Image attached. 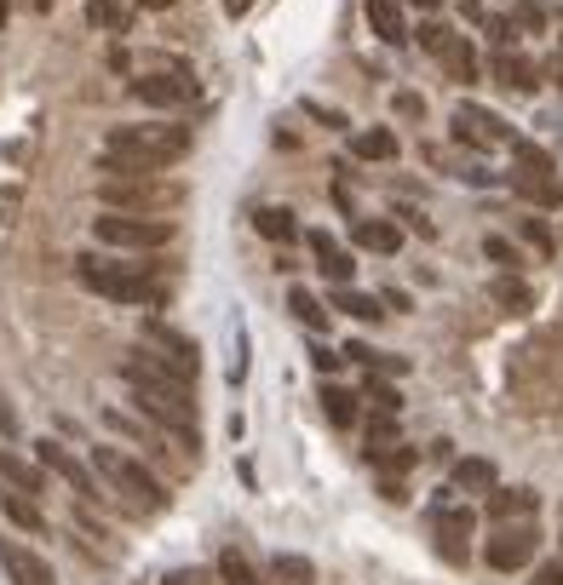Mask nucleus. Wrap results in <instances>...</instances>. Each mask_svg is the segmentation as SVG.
I'll list each match as a JSON object with an SVG mask.
<instances>
[{
  "mask_svg": "<svg viewBox=\"0 0 563 585\" xmlns=\"http://www.w3.org/2000/svg\"><path fill=\"white\" fill-rule=\"evenodd\" d=\"M190 155V132L184 127H110L98 167L104 172H161Z\"/></svg>",
  "mask_w": 563,
  "mask_h": 585,
  "instance_id": "nucleus-1",
  "label": "nucleus"
},
{
  "mask_svg": "<svg viewBox=\"0 0 563 585\" xmlns=\"http://www.w3.org/2000/svg\"><path fill=\"white\" fill-rule=\"evenodd\" d=\"M76 275H81V288H92L98 299L144 304V310H161V304H168V282H161V275H150L144 264H110V259L81 253V259H76Z\"/></svg>",
  "mask_w": 563,
  "mask_h": 585,
  "instance_id": "nucleus-2",
  "label": "nucleus"
},
{
  "mask_svg": "<svg viewBox=\"0 0 563 585\" xmlns=\"http://www.w3.org/2000/svg\"><path fill=\"white\" fill-rule=\"evenodd\" d=\"M98 201L110 206V213H144V219H161L173 213L184 201L179 184H161L155 172H110L104 184H98Z\"/></svg>",
  "mask_w": 563,
  "mask_h": 585,
  "instance_id": "nucleus-3",
  "label": "nucleus"
},
{
  "mask_svg": "<svg viewBox=\"0 0 563 585\" xmlns=\"http://www.w3.org/2000/svg\"><path fill=\"white\" fill-rule=\"evenodd\" d=\"M92 471L110 482V494L144 505V511H168V488L144 471V460H132L127 447H92Z\"/></svg>",
  "mask_w": 563,
  "mask_h": 585,
  "instance_id": "nucleus-4",
  "label": "nucleus"
},
{
  "mask_svg": "<svg viewBox=\"0 0 563 585\" xmlns=\"http://www.w3.org/2000/svg\"><path fill=\"white\" fill-rule=\"evenodd\" d=\"M92 235L104 241V248L155 253V248H168L179 230H173L168 219H144V213H98V219H92Z\"/></svg>",
  "mask_w": 563,
  "mask_h": 585,
  "instance_id": "nucleus-5",
  "label": "nucleus"
},
{
  "mask_svg": "<svg viewBox=\"0 0 563 585\" xmlns=\"http://www.w3.org/2000/svg\"><path fill=\"white\" fill-rule=\"evenodd\" d=\"M139 333H144V356L150 362H161L168 373H179V379H190V385H195V373H202V351H195L190 333H179L168 322H144Z\"/></svg>",
  "mask_w": 563,
  "mask_h": 585,
  "instance_id": "nucleus-6",
  "label": "nucleus"
},
{
  "mask_svg": "<svg viewBox=\"0 0 563 585\" xmlns=\"http://www.w3.org/2000/svg\"><path fill=\"white\" fill-rule=\"evenodd\" d=\"M535 551H541V528H535V516H523V523H501V528H494V539L483 545V557H489V568L517 574V568L535 563Z\"/></svg>",
  "mask_w": 563,
  "mask_h": 585,
  "instance_id": "nucleus-7",
  "label": "nucleus"
},
{
  "mask_svg": "<svg viewBox=\"0 0 563 585\" xmlns=\"http://www.w3.org/2000/svg\"><path fill=\"white\" fill-rule=\"evenodd\" d=\"M36 460H41V471H47V476H58V482H63V488H70L81 505H92V500H98V476H92V471H87V465H81L63 442H52V436H47V442H36Z\"/></svg>",
  "mask_w": 563,
  "mask_h": 585,
  "instance_id": "nucleus-8",
  "label": "nucleus"
},
{
  "mask_svg": "<svg viewBox=\"0 0 563 585\" xmlns=\"http://www.w3.org/2000/svg\"><path fill=\"white\" fill-rule=\"evenodd\" d=\"M472 528H477V516L466 505H454V500H438L432 505V534H438V551L449 563H466L472 557Z\"/></svg>",
  "mask_w": 563,
  "mask_h": 585,
  "instance_id": "nucleus-9",
  "label": "nucleus"
},
{
  "mask_svg": "<svg viewBox=\"0 0 563 585\" xmlns=\"http://www.w3.org/2000/svg\"><path fill=\"white\" fill-rule=\"evenodd\" d=\"M454 138H460V144H472V150L517 144V132L494 115V110H483V103H460V110H454Z\"/></svg>",
  "mask_w": 563,
  "mask_h": 585,
  "instance_id": "nucleus-10",
  "label": "nucleus"
},
{
  "mask_svg": "<svg viewBox=\"0 0 563 585\" xmlns=\"http://www.w3.org/2000/svg\"><path fill=\"white\" fill-rule=\"evenodd\" d=\"M127 92L139 98V103H150V110H179V103H190L195 81L190 75H139Z\"/></svg>",
  "mask_w": 563,
  "mask_h": 585,
  "instance_id": "nucleus-11",
  "label": "nucleus"
},
{
  "mask_svg": "<svg viewBox=\"0 0 563 585\" xmlns=\"http://www.w3.org/2000/svg\"><path fill=\"white\" fill-rule=\"evenodd\" d=\"M0 563H7L12 585H58L52 563H47V557H36V551L18 545V539H0Z\"/></svg>",
  "mask_w": 563,
  "mask_h": 585,
  "instance_id": "nucleus-12",
  "label": "nucleus"
},
{
  "mask_svg": "<svg viewBox=\"0 0 563 585\" xmlns=\"http://www.w3.org/2000/svg\"><path fill=\"white\" fill-rule=\"evenodd\" d=\"M305 248H311V259H316V270L328 275V282H334V288H351L356 264H351V253L340 248L334 235H328V230H311V235H305Z\"/></svg>",
  "mask_w": 563,
  "mask_h": 585,
  "instance_id": "nucleus-13",
  "label": "nucleus"
},
{
  "mask_svg": "<svg viewBox=\"0 0 563 585\" xmlns=\"http://www.w3.org/2000/svg\"><path fill=\"white\" fill-rule=\"evenodd\" d=\"M362 12H369V29L380 34L385 47H403L409 41V18H403V0H362Z\"/></svg>",
  "mask_w": 563,
  "mask_h": 585,
  "instance_id": "nucleus-14",
  "label": "nucleus"
},
{
  "mask_svg": "<svg viewBox=\"0 0 563 585\" xmlns=\"http://www.w3.org/2000/svg\"><path fill=\"white\" fill-rule=\"evenodd\" d=\"M494 81H501L506 92H535L541 87V69H535V58H523V52H494Z\"/></svg>",
  "mask_w": 563,
  "mask_h": 585,
  "instance_id": "nucleus-15",
  "label": "nucleus"
},
{
  "mask_svg": "<svg viewBox=\"0 0 563 585\" xmlns=\"http://www.w3.org/2000/svg\"><path fill=\"white\" fill-rule=\"evenodd\" d=\"M449 482H454V494H494L501 488V471H494V460H454V471H449Z\"/></svg>",
  "mask_w": 563,
  "mask_h": 585,
  "instance_id": "nucleus-16",
  "label": "nucleus"
},
{
  "mask_svg": "<svg viewBox=\"0 0 563 585\" xmlns=\"http://www.w3.org/2000/svg\"><path fill=\"white\" fill-rule=\"evenodd\" d=\"M541 511V494L535 488H494L489 494V516L494 523H523V516Z\"/></svg>",
  "mask_w": 563,
  "mask_h": 585,
  "instance_id": "nucleus-17",
  "label": "nucleus"
},
{
  "mask_svg": "<svg viewBox=\"0 0 563 585\" xmlns=\"http://www.w3.org/2000/svg\"><path fill=\"white\" fill-rule=\"evenodd\" d=\"M512 190L529 201V206H563V184H557V172H512Z\"/></svg>",
  "mask_w": 563,
  "mask_h": 585,
  "instance_id": "nucleus-18",
  "label": "nucleus"
},
{
  "mask_svg": "<svg viewBox=\"0 0 563 585\" xmlns=\"http://www.w3.org/2000/svg\"><path fill=\"white\" fill-rule=\"evenodd\" d=\"M438 63L449 69V81H466V87L477 81V47L466 41V34H449V47L438 52Z\"/></svg>",
  "mask_w": 563,
  "mask_h": 585,
  "instance_id": "nucleus-19",
  "label": "nucleus"
},
{
  "mask_svg": "<svg viewBox=\"0 0 563 585\" xmlns=\"http://www.w3.org/2000/svg\"><path fill=\"white\" fill-rule=\"evenodd\" d=\"M351 241H356V248H369V253H396V248H403V230H396L391 219H362L351 230Z\"/></svg>",
  "mask_w": 563,
  "mask_h": 585,
  "instance_id": "nucleus-20",
  "label": "nucleus"
},
{
  "mask_svg": "<svg viewBox=\"0 0 563 585\" xmlns=\"http://www.w3.org/2000/svg\"><path fill=\"white\" fill-rule=\"evenodd\" d=\"M489 299L512 310V316H523V310H535V293H529V282H517V275H494L489 282Z\"/></svg>",
  "mask_w": 563,
  "mask_h": 585,
  "instance_id": "nucleus-21",
  "label": "nucleus"
},
{
  "mask_svg": "<svg viewBox=\"0 0 563 585\" xmlns=\"http://www.w3.org/2000/svg\"><path fill=\"white\" fill-rule=\"evenodd\" d=\"M87 23L104 29V34H127L132 29V7H121V0H87Z\"/></svg>",
  "mask_w": 563,
  "mask_h": 585,
  "instance_id": "nucleus-22",
  "label": "nucleus"
},
{
  "mask_svg": "<svg viewBox=\"0 0 563 585\" xmlns=\"http://www.w3.org/2000/svg\"><path fill=\"white\" fill-rule=\"evenodd\" d=\"M253 230H259L264 241H282V248H288L293 235H300V224H293L288 206H259V213H253Z\"/></svg>",
  "mask_w": 563,
  "mask_h": 585,
  "instance_id": "nucleus-23",
  "label": "nucleus"
},
{
  "mask_svg": "<svg viewBox=\"0 0 563 585\" xmlns=\"http://www.w3.org/2000/svg\"><path fill=\"white\" fill-rule=\"evenodd\" d=\"M380 304H385V299L356 293V288H334V293H328V310H345V316H356V322H374Z\"/></svg>",
  "mask_w": 563,
  "mask_h": 585,
  "instance_id": "nucleus-24",
  "label": "nucleus"
},
{
  "mask_svg": "<svg viewBox=\"0 0 563 585\" xmlns=\"http://www.w3.org/2000/svg\"><path fill=\"white\" fill-rule=\"evenodd\" d=\"M322 413H328V425L351 431V425H356V396H351L345 385H322Z\"/></svg>",
  "mask_w": 563,
  "mask_h": 585,
  "instance_id": "nucleus-25",
  "label": "nucleus"
},
{
  "mask_svg": "<svg viewBox=\"0 0 563 585\" xmlns=\"http://www.w3.org/2000/svg\"><path fill=\"white\" fill-rule=\"evenodd\" d=\"M0 511H7V523H18V528H29V534H41V528H47V516L29 505L23 488H18V494H0Z\"/></svg>",
  "mask_w": 563,
  "mask_h": 585,
  "instance_id": "nucleus-26",
  "label": "nucleus"
},
{
  "mask_svg": "<svg viewBox=\"0 0 563 585\" xmlns=\"http://www.w3.org/2000/svg\"><path fill=\"white\" fill-rule=\"evenodd\" d=\"M219 579H224V585H264V579H259V568L242 557L237 545H230V551H219Z\"/></svg>",
  "mask_w": 563,
  "mask_h": 585,
  "instance_id": "nucleus-27",
  "label": "nucleus"
},
{
  "mask_svg": "<svg viewBox=\"0 0 563 585\" xmlns=\"http://www.w3.org/2000/svg\"><path fill=\"white\" fill-rule=\"evenodd\" d=\"M362 161H391L396 155V132H385V127H374V132H356V144H351Z\"/></svg>",
  "mask_w": 563,
  "mask_h": 585,
  "instance_id": "nucleus-28",
  "label": "nucleus"
},
{
  "mask_svg": "<svg viewBox=\"0 0 563 585\" xmlns=\"http://www.w3.org/2000/svg\"><path fill=\"white\" fill-rule=\"evenodd\" d=\"M0 476H7L12 488H23V494H41V471L29 465V460H18V454H7V460H0Z\"/></svg>",
  "mask_w": 563,
  "mask_h": 585,
  "instance_id": "nucleus-29",
  "label": "nucleus"
},
{
  "mask_svg": "<svg viewBox=\"0 0 563 585\" xmlns=\"http://www.w3.org/2000/svg\"><path fill=\"white\" fill-rule=\"evenodd\" d=\"M288 310H293V316H300L305 327H328L322 299H316V293H305V288H293V293H288Z\"/></svg>",
  "mask_w": 563,
  "mask_h": 585,
  "instance_id": "nucleus-30",
  "label": "nucleus"
},
{
  "mask_svg": "<svg viewBox=\"0 0 563 585\" xmlns=\"http://www.w3.org/2000/svg\"><path fill=\"white\" fill-rule=\"evenodd\" d=\"M512 167L517 172H552V155L541 144H529V138H517V144H512Z\"/></svg>",
  "mask_w": 563,
  "mask_h": 585,
  "instance_id": "nucleus-31",
  "label": "nucleus"
},
{
  "mask_svg": "<svg viewBox=\"0 0 563 585\" xmlns=\"http://www.w3.org/2000/svg\"><path fill=\"white\" fill-rule=\"evenodd\" d=\"M369 465H380V471H391V476H403L409 465H414V454H409V447H369Z\"/></svg>",
  "mask_w": 563,
  "mask_h": 585,
  "instance_id": "nucleus-32",
  "label": "nucleus"
},
{
  "mask_svg": "<svg viewBox=\"0 0 563 585\" xmlns=\"http://www.w3.org/2000/svg\"><path fill=\"white\" fill-rule=\"evenodd\" d=\"M517 235H523V241H529V248H535L541 259H552V253H557V235H552L541 219H523V224H517Z\"/></svg>",
  "mask_w": 563,
  "mask_h": 585,
  "instance_id": "nucleus-33",
  "label": "nucleus"
},
{
  "mask_svg": "<svg viewBox=\"0 0 563 585\" xmlns=\"http://www.w3.org/2000/svg\"><path fill=\"white\" fill-rule=\"evenodd\" d=\"M369 402H374V413H403V396H396L385 379H374V373H369Z\"/></svg>",
  "mask_w": 563,
  "mask_h": 585,
  "instance_id": "nucleus-34",
  "label": "nucleus"
},
{
  "mask_svg": "<svg viewBox=\"0 0 563 585\" xmlns=\"http://www.w3.org/2000/svg\"><path fill=\"white\" fill-rule=\"evenodd\" d=\"M277 579H288V585H311V563H305V557H277Z\"/></svg>",
  "mask_w": 563,
  "mask_h": 585,
  "instance_id": "nucleus-35",
  "label": "nucleus"
},
{
  "mask_svg": "<svg viewBox=\"0 0 563 585\" xmlns=\"http://www.w3.org/2000/svg\"><path fill=\"white\" fill-rule=\"evenodd\" d=\"M512 23H517V29H535V34H541V29H546V12L535 7V0H517V7H512Z\"/></svg>",
  "mask_w": 563,
  "mask_h": 585,
  "instance_id": "nucleus-36",
  "label": "nucleus"
},
{
  "mask_svg": "<svg viewBox=\"0 0 563 585\" xmlns=\"http://www.w3.org/2000/svg\"><path fill=\"white\" fill-rule=\"evenodd\" d=\"M483 29H489V41L501 47V52L517 41V23H512V18H483Z\"/></svg>",
  "mask_w": 563,
  "mask_h": 585,
  "instance_id": "nucleus-37",
  "label": "nucleus"
},
{
  "mask_svg": "<svg viewBox=\"0 0 563 585\" xmlns=\"http://www.w3.org/2000/svg\"><path fill=\"white\" fill-rule=\"evenodd\" d=\"M449 34H454L449 23H420V47H425V52H432V58H438V52L449 47Z\"/></svg>",
  "mask_w": 563,
  "mask_h": 585,
  "instance_id": "nucleus-38",
  "label": "nucleus"
},
{
  "mask_svg": "<svg viewBox=\"0 0 563 585\" xmlns=\"http://www.w3.org/2000/svg\"><path fill=\"white\" fill-rule=\"evenodd\" d=\"M483 253H489L494 264H506V270L517 264V248H512V241H506V235H489V241H483Z\"/></svg>",
  "mask_w": 563,
  "mask_h": 585,
  "instance_id": "nucleus-39",
  "label": "nucleus"
},
{
  "mask_svg": "<svg viewBox=\"0 0 563 585\" xmlns=\"http://www.w3.org/2000/svg\"><path fill=\"white\" fill-rule=\"evenodd\" d=\"M396 115H409V121L425 115V98H420V92H396Z\"/></svg>",
  "mask_w": 563,
  "mask_h": 585,
  "instance_id": "nucleus-40",
  "label": "nucleus"
},
{
  "mask_svg": "<svg viewBox=\"0 0 563 585\" xmlns=\"http://www.w3.org/2000/svg\"><path fill=\"white\" fill-rule=\"evenodd\" d=\"M0 431L18 436V407H12V396H7V391H0Z\"/></svg>",
  "mask_w": 563,
  "mask_h": 585,
  "instance_id": "nucleus-41",
  "label": "nucleus"
},
{
  "mask_svg": "<svg viewBox=\"0 0 563 585\" xmlns=\"http://www.w3.org/2000/svg\"><path fill=\"white\" fill-rule=\"evenodd\" d=\"M311 362L322 367V373H334L340 362H351V356H334V351H328V344H316V351H311Z\"/></svg>",
  "mask_w": 563,
  "mask_h": 585,
  "instance_id": "nucleus-42",
  "label": "nucleus"
},
{
  "mask_svg": "<svg viewBox=\"0 0 563 585\" xmlns=\"http://www.w3.org/2000/svg\"><path fill=\"white\" fill-rule=\"evenodd\" d=\"M535 585H563V557L557 563H541L535 568Z\"/></svg>",
  "mask_w": 563,
  "mask_h": 585,
  "instance_id": "nucleus-43",
  "label": "nucleus"
},
{
  "mask_svg": "<svg viewBox=\"0 0 563 585\" xmlns=\"http://www.w3.org/2000/svg\"><path fill=\"white\" fill-rule=\"evenodd\" d=\"M396 219H409V230H420L425 241H432V235H438V224H432V219H420V213H409V206H403V213H396Z\"/></svg>",
  "mask_w": 563,
  "mask_h": 585,
  "instance_id": "nucleus-44",
  "label": "nucleus"
},
{
  "mask_svg": "<svg viewBox=\"0 0 563 585\" xmlns=\"http://www.w3.org/2000/svg\"><path fill=\"white\" fill-rule=\"evenodd\" d=\"M305 115H316V121H328V127H345V115H340V110H322V103H305Z\"/></svg>",
  "mask_w": 563,
  "mask_h": 585,
  "instance_id": "nucleus-45",
  "label": "nucleus"
},
{
  "mask_svg": "<svg viewBox=\"0 0 563 585\" xmlns=\"http://www.w3.org/2000/svg\"><path fill=\"white\" fill-rule=\"evenodd\" d=\"M409 7H420V12H438V7H443V0H409Z\"/></svg>",
  "mask_w": 563,
  "mask_h": 585,
  "instance_id": "nucleus-46",
  "label": "nucleus"
},
{
  "mask_svg": "<svg viewBox=\"0 0 563 585\" xmlns=\"http://www.w3.org/2000/svg\"><path fill=\"white\" fill-rule=\"evenodd\" d=\"M168 585H195V574H168Z\"/></svg>",
  "mask_w": 563,
  "mask_h": 585,
  "instance_id": "nucleus-47",
  "label": "nucleus"
},
{
  "mask_svg": "<svg viewBox=\"0 0 563 585\" xmlns=\"http://www.w3.org/2000/svg\"><path fill=\"white\" fill-rule=\"evenodd\" d=\"M139 7H150V12H161V7H173V0H139Z\"/></svg>",
  "mask_w": 563,
  "mask_h": 585,
  "instance_id": "nucleus-48",
  "label": "nucleus"
},
{
  "mask_svg": "<svg viewBox=\"0 0 563 585\" xmlns=\"http://www.w3.org/2000/svg\"><path fill=\"white\" fill-rule=\"evenodd\" d=\"M7 18H12V0H0V29H7Z\"/></svg>",
  "mask_w": 563,
  "mask_h": 585,
  "instance_id": "nucleus-49",
  "label": "nucleus"
},
{
  "mask_svg": "<svg viewBox=\"0 0 563 585\" xmlns=\"http://www.w3.org/2000/svg\"><path fill=\"white\" fill-rule=\"evenodd\" d=\"M36 12H52V0H36Z\"/></svg>",
  "mask_w": 563,
  "mask_h": 585,
  "instance_id": "nucleus-50",
  "label": "nucleus"
},
{
  "mask_svg": "<svg viewBox=\"0 0 563 585\" xmlns=\"http://www.w3.org/2000/svg\"><path fill=\"white\" fill-rule=\"evenodd\" d=\"M557 81H563V47H557Z\"/></svg>",
  "mask_w": 563,
  "mask_h": 585,
  "instance_id": "nucleus-51",
  "label": "nucleus"
}]
</instances>
